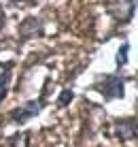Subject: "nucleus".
Here are the masks:
<instances>
[{
	"mask_svg": "<svg viewBox=\"0 0 138 147\" xmlns=\"http://www.w3.org/2000/svg\"><path fill=\"white\" fill-rule=\"evenodd\" d=\"M38 111H40V100H30V102H25L23 107H17V109L11 111V119L17 121V124H23L25 119L38 115Z\"/></svg>",
	"mask_w": 138,
	"mask_h": 147,
	"instance_id": "nucleus-3",
	"label": "nucleus"
},
{
	"mask_svg": "<svg viewBox=\"0 0 138 147\" xmlns=\"http://www.w3.org/2000/svg\"><path fill=\"white\" fill-rule=\"evenodd\" d=\"M9 83H11V70L0 73V102H2L4 96L9 94Z\"/></svg>",
	"mask_w": 138,
	"mask_h": 147,
	"instance_id": "nucleus-4",
	"label": "nucleus"
},
{
	"mask_svg": "<svg viewBox=\"0 0 138 147\" xmlns=\"http://www.w3.org/2000/svg\"><path fill=\"white\" fill-rule=\"evenodd\" d=\"M123 77H119V75H109V77H104V81L98 85V90L102 94L106 96V98H121L123 96Z\"/></svg>",
	"mask_w": 138,
	"mask_h": 147,
	"instance_id": "nucleus-1",
	"label": "nucleus"
},
{
	"mask_svg": "<svg viewBox=\"0 0 138 147\" xmlns=\"http://www.w3.org/2000/svg\"><path fill=\"white\" fill-rule=\"evenodd\" d=\"M136 121H138V119H136Z\"/></svg>",
	"mask_w": 138,
	"mask_h": 147,
	"instance_id": "nucleus-9",
	"label": "nucleus"
},
{
	"mask_svg": "<svg viewBox=\"0 0 138 147\" xmlns=\"http://www.w3.org/2000/svg\"><path fill=\"white\" fill-rule=\"evenodd\" d=\"M70 100H72V92H70V90H66V92H62V96H60V107H66V105L70 102Z\"/></svg>",
	"mask_w": 138,
	"mask_h": 147,
	"instance_id": "nucleus-6",
	"label": "nucleus"
},
{
	"mask_svg": "<svg viewBox=\"0 0 138 147\" xmlns=\"http://www.w3.org/2000/svg\"><path fill=\"white\" fill-rule=\"evenodd\" d=\"M13 2H19V0H13Z\"/></svg>",
	"mask_w": 138,
	"mask_h": 147,
	"instance_id": "nucleus-8",
	"label": "nucleus"
},
{
	"mask_svg": "<svg viewBox=\"0 0 138 147\" xmlns=\"http://www.w3.org/2000/svg\"><path fill=\"white\" fill-rule=\"evenodd\" d=\"M127 51H130V45L123 43V45L119 47V53H117V66H119V68L127 62Z\"/></svg>",
	"mask_w": 138,
	"mask_h": 147,
	"instance_id": "nucleus-5",
	"label": "nucleus"
},
{
	"mask_svg": "<svg viewBox=\"0 0 138 147\" xmlns=\"http://www.w3.org/2000/svg\"><path fill=\"white\" fill-rule=\"evenodd\" d=\"M113 132L119 141H132L138 136V121L136 119H119V121H115Z\"/></svg>",
	"mask_w": 138,
	"mask_h": 147,
	"instance_id": "nucleus-2",
	"label": "nucleus"
},
{
	"mask_svg": "<svg viewBox=\"0 0 138 147\" xmlns=\"http://www.w3.org/2000/svg\"><path fill=\"white\" fill-rule=\"evenodd\" d=\"M2 26H4V9L0 7V28H2Z\"/></svg>",
	"mask_w": 138,
	"mask_h": 147,
	"instance_id": "nucleus-7",
	"label": "nucleus"
}]
</instances>
